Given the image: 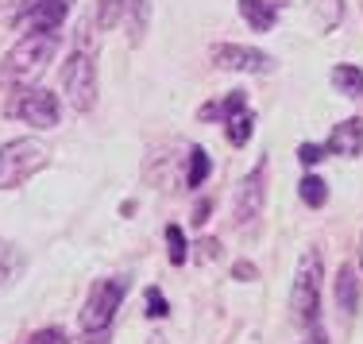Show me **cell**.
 Here are the masks:
<instances>
[{"instance_id":"obj_1","label":"cell","mask_w":363,"mask_h":344,"mask_svg":"<svg viewBox=\"0 0 363 344\" xmlns=\"http://www.w3.org/2000/svg\"><path fill=\"white\" fill-rule=\"evenodd\" d=\"M55 50H58V35H55V31H28V35H23V39L4 55L0 82H4V85H16V89L31 85V82H35V77H43V70L50 66Z\"/></svg>"},{"instance_id":"obj_2","label":"cell","mask_w":363,"mask_h":344,"mask_svg":"<svg viewBox=\"0 0 363 344\" xmlns=\"http://www.w3.org/2000/svg\"><path fill=\"white\" fill-rule=\"evenodd\" d=\"M290 314L301 329H313L317 317H321V252L317 248H309L298 260L290 287Z\"/></svg>"},{"instance_id":"obj_3","label":"cell","mask_w":363,"mask_h":344,"mask_svg":"<svg viewBox=\"0 0 363 344\" xmlns=\"http://www.w3.org/2000/svg\"><path fill=\"white\" fill-rule=\"evenodd\" d=\"M50 162V148L43 140H12V143H0V190H16L23 186L28 178H35L43 167Z\"/></svg>"},{"instance_id":"obj_4","label":"cell","mask_w":363,"mask_h":344,"mask_svg":"<svg viewBox=\"0 0 363 344\" xmlns=\"http://www.w3.org/2000/svg\"><path fill=\"white\" fill-rule=\"evenodd\" d=\"M124 294H128V279H124V274L101 279L97 287L89 290L85 306H82V329H85V333L108 329L112 317H116V309H120V302H124Z\"/></svg>"},{"instance_id":"obj_5","label":"cell","mask_w":363,"mask_h":344,"mask_svg":"<svg viewBox=\"0 0 363 344\" xmlns=\"http://www.w3.org/2000/svg\"><path fill=\"white\" fill-rule=\"evenodd\" d=\"M4 113L12 116V120H23V124H31V128H55L58 120H62V105H58L55 93L23 85V89H16L12 97H8Z\"/></svg>"},{"instance_id":"obj_6","label":"cell","mask_w":363,"mask_h":344,"mask_svg":"<svg viewBox=\"0 0 363 344\" xmlns=\"http://www.w3.org/2000/svg\"><path fill=\"white\" fill-rule=\"evenodd\" d=\"M62 93L77 113H89L97 105V66H93V58L85 50H77L62 66Z\"/></svg>"},{"instance_id":"obj_7","label":"cell","mask_w":363,"mask_h":344,"mask_svg":"<svg viewBox=\"0 0 363 344\" xmlns=\"http://www.w3.org/2000/svg\"><path fill=\"white\" fill-rule=\"evenodd\" d=\"M213 66L217 70H228V74H271V58L255 47H244V43H217L209 50Z\"/></svg>"},{"instance_id":"obj_8","label":"cell","mask_w":363,"mask_h":344,"mask_svg":"<svg viewBox=\"0 0 363 344\" xmlns=\"http://www.w3.org/2000/svg\"><path fill=\"white\" fill-rule=\"evenodd\" d=\"M267 201V162H259L252 174L236 186V225H255Z\"/></svg>"},{"instance_id":"obj_9","label":"cell","mask_w":363,"mask_h":344,"mask_svg":"<svg viewBox=\"0 0 363 344\" xmlns=\"http://www.w3.org/2000/svg\"><path fill=\"white\" fill-rule=\"evenodd\" d=\"M74 0H28L23 12L16 16V23H28L31 31H55L66 20Z\"/></svg>"},{"instance_id":"obj_10","label":"cell","mask_w":363,"mask_h":344,"mask_svg":"<svg viewBox=\"0 0 363 344\" xmlns=\"http://www.w3.org/2000/svg\"><path fill=\"white\" fill-rule=\"evenodd\" d=\"M224 132H228V143L232 148H244L247 140H252V128H255V116H252V109H247V97L244 93H228V101H224Z\"/></svg>"},{"instance_id":"obj_11","label":"cell","mask_w":363,"mask_h":344,"mask_svg":"<svg viewBox=\"0 0 363 344\" xmlns=\"http://www.w3.org/2000/svg\"><path fill=\"white\" fill-rule=\"evenodd\" d=\"M325 151L344 155V159H356V155L363 151V124H359V120H340V124L328 132Z\"/></svg>"},{"instance_id":"obj_12","label":"cell","mask_w":363,"mask_h":344,"mask_svg":"<svg viewBox=\"0 0 363 344\" xmlns=\"http://www.w3.org/2000/svg\"><path fill=\"white\" fill-rule=\"evenodd\" d=\"M336 306L344 314H356L359 309V279H356V267H348V263L336 274Z\"/></svg>"},{"instance_id":"obj_13","label":"cell","mask_w":363,"mask_h":344,"mask_svg":"<svg viewBox=\"0 0 363 344\" xmlns=\"http://www.w3.org/2000/svg\"><path fill=\"white\" fill-rule=\"evenodd\" d=\"M240 16L247 20V28H252V31H271L274 20H279L274 4H267V0H240Z\"/></svg>"},{"instance_id":"obj_14","label":"cell","mask_w":363,"mask_h":344,"mask_svg":"<svg viewBox=\"0 0 363 344\" xmlns=\"http://www.w3.org/2000/svg\"><path fill=\"white\" fill-rule=\"evenodd\" d=\"M309 8H313V23L317 31H336L344 20V4L340 0H309Z\"/></svg>"},{"instance_id":"obj_15","label":"cell","mask_w":363,"mask_h":344,"mask_svg":"<svg viewBox=\"0 0 363 344\" xmlns=\"http://www.w3.org/2000/svg\"><path fill=\"white\" fill-rule=\"evenodd\" d=\"M20 267H23V255L16 252L8 240H0V290H8L16 282V274H20Z\"/></svg>"},{"instance_id":"obj_16","label":"cell","mask_w":363,"mask_h":344,"mask_svg":"<svg viewBox=\"0 0 363 344\" xmlns=\"http://www.w3.org/2000/svg\"><path fill=\"white\" fill-rule=\"evenodd\" d=\"M333 85H336V93H344V97H359L363 93V70L359 66H336Z\"/></svg>"},{"instance_id":"obj_17","label":"cell","mask_w":363,"mask_h":344,"mask_svg":"<svg viewBox=\"0 0 363 344\" xmlns=\"http://www.w3.org/2000/svg\"><path fill=\"white\" fill-rule=\"evenodd\" d=\"M298 194H301V201H306L309 209H321V205L328 201V182H325V178H317V174H306L298 182Z\"/></svg>"},{"instance_id":"obj_18","label":"cell","mask_w":363,"mask_h":344,"mask_svg":"<svg viewBox=\"0 0 363 344\" xmlns=\"http://www.w3.org/2000/svg\"><path fill=\"white\" fill-rule=\"evenodd\" d=\"M209 170H213V162H209V151L205 148H194L189 151V190H201L205 186V178H209Z\"/></svg>"},{"instance_id":"obj_19","label":"cell","mask_w":363,"mask_h":344,"mask_svg":"<svg viewBox=\"0 0 363 344\" xmlns=\"http://www.w3.org/2000/svg\"><path fill=\"white\" fill-rule=\"evenodd\" d=\"M124 8H128V0H101V8H97V20H101V28L112 31L120 20H124Z\"/></svg>"},{"instance_id":"obj_20","label":"cell","mask_w":363,"mask_h":344,"mask_svg":"<svg viewBox=\"0 0 363 344\" xmlns=\"http://www.w3.org/2000/svg\"><path fill=\"white\" fill-rule=\"evenodd\" d=\"M167 255H170L174 267L186 263V232H182L178 225H167Z\"/></svg>"},{"instance_id":"obj_21","label":"cell","mask_w":363,"mask_h":344,"mask_svg":"<svg viewBox=\"0 0 363 344\" xmlns=\"http://www.w3.org/2000/svg\"><path fill=\"white\" fill-rule=\"evenodd\" d=\"M167 298H162V290H147V314H151V317H167Z\"/></svg>"},{"instance_id":"obj_22","label":"cell","mask_w":363,"mask_h":344,"mask_svg":"<svg viewBox=\"0 0 363 344\" xmlns=\"http://www.w3.org/2000/svg\"><path fill=\"white\" fill-rule=\"evenodd\" d=\"M298 159L306 162V167H317V162L325 159V148H317V143H301V148H298Z\"/></svg>"},{"instance_id":"obj_23","label":"cell","mask_w":363,"mask_h":344,"mask_svg":"<svg viewBox=\"0 0 363 344\" xmlns=\"http://www.w3.org/2000/svg\"><path fill=\"white\" fill-rule=\"evenodd\" d=\"M28 344H66V333L62 329H39Z\"/></svg>"},{"instance_id":"obj_24","label":"cell","mask_w":363,"mask_h":344,"mask_svg":"<svg viewBox=\"0 0 363 344\" xmlns=\"http://www.w3.org/2000/svg\"><path fill=\"white\" fill-rule=\"evenodd\" d=\"M23 4H28V0H0V16H4V20H12V23H16V16L23 12Z\"/></svg>"},{"instance_id":"obj_25","label":"cell","mask_w":363,"mask_h":344,"mask_svg":"<svg viewBox=\"0 0 363 344\" xmlns=\"http://www.w3.org/2000/svg\"><path fill=\"white\" fill-rule=\"evenodd\" d=\"M220 113H224L220 105H201V109H197V116H201V120H220Z\"/></svg>"},{"instance_id":"obj_26","label":"cell","mask_w":363,"mask_h":344,"mask_svg":"<svg viewBox=\"0 0 363 344\" xmlns=\"http://www.w3.org/2000/svg\"><path fill=\"white\" fill-rule=\"evenodd\" d=\"M236 274H240V282H252L255 279V267H252V263H236Z\"/></svg>"},{"instance_id":"obj_27","label":"cell","mask_w":363,"mask_h":344,"mask_svg":"<svg viewBox=\"0 0 363 344\" xmlns=\"http://www.w3.org/2000/svg\"><path fill=\"white\" fill-rule=\"evenodd\" d=\"M205 221H209V201L197 205V209H194V225H205Z\"/></svg>"},{"instance_id":"obj_28","label":"cell","mask_w":363,"mask_h":344,"mask_svg":"<svg viewBox=\"0 0 363 344\" xmlns=\"http://www.w3.org/2000/svg\"><path fill=\"white\" fill-rule=\"evenodd\" d=\"M82 344H108V329H101V333H89V340H82Z\"/></svg>"},{"instance_id":"obj_29","label":"cell","mask_w":363,"mask_h":344,"mask_svg":"<svg viewBox=\"0 0 363 344\" xmlns=\"http://www.w3.org/2000/svg\"><path fill=\"white\" fill-rule=\"evenodd\" d=\"M301 344H328V340L321 337V333H309V337H306V340H301Z\"/></svg>"},{"instance_id":"obj_30","label":"cell","mask_w":363,"mask_h":344,"mask_svg":"<svg viewBox=\"0 0 363 344\" xmlns=\"http://www.w3.org/2000/svg\"><path fill=\"white\" fill-rule=\"evenodd\" d=\"M359 271H363V236H359Z\"/></svg>"}]
</instances>
